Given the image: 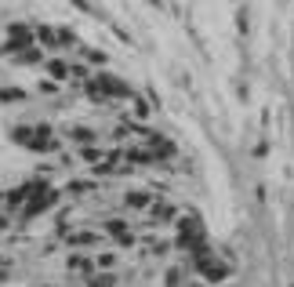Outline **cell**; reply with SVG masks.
Wrapping results in <instances>:
<instances>
[{
	"mask_svg": "<svg viewBox=\"0 0 294 287\" xmlns=\"http://www.w3.org/2000/svg\"><path fill=\"white\" fill-rule=\"evenodd\" d=\"M40 58H44V51H40V48H26V51H22V62H40Z\"/></svg>",
	"mask_w": 294,
	"mask_h": 287,
	"instance_id": "cell-1",
	"label": "cell"
}]
</instances>
